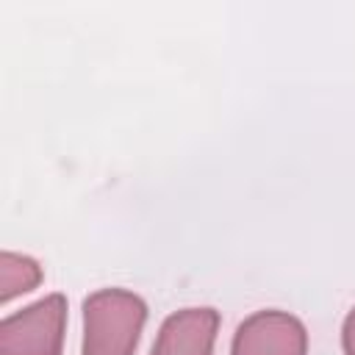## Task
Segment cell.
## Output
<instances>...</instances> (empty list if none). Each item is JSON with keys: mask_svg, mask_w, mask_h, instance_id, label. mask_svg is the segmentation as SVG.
I'll return each mask as SVG.
<instances>
[{"mask_svg": "<svg viewBox=\"0 0 355 355\" xmlns=\"http://www.w3.org/2000/svg\"><path fill=\"white\" fill-rule=\"evenodd\" d=\"M64 297L53 294L0 322V355H58Z\"/></svg>", "mask_w": 355, "mask_h": 355, "instance_id": "1", "label": "cell"}]
</instances>
